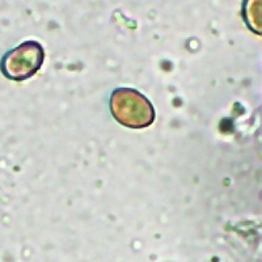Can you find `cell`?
I'll list each match as a JSON object with an SVG mask.
<instances>
[{
    "label": "cell",
    "mask_w": 262,
    "mask_h": 262,
    "mask_svg": "<svg viewBox=\"0 0 262 262\" xmlns=\"http://www.w3.org/2000/svg\"><path fill=\"white\" fill-rule=\"evenodd\" d=\"M43 57V49L38 42H24L4 55L0 70L7 79L27 80L41 69Z\"/></svg>",
    "instance_id": "7a4b0ae2"
},
{
    "label": "cell",
    "mask_w": 262,
    "mask_h": 262,
    "mask_svg": "<svg viewBox=\"0 0 262 262\" xmlns=\"http://www.w3.org/2000/svg\"><path fill=\"white\" fill-rule=\"evenodd\" d=\"M111 111L121 125L131 128L148 127L155 119L151 102L131 88H118L112 93Z\"/></svg>",
    "instance_id": "6da1fadb"
}]
</instances>
